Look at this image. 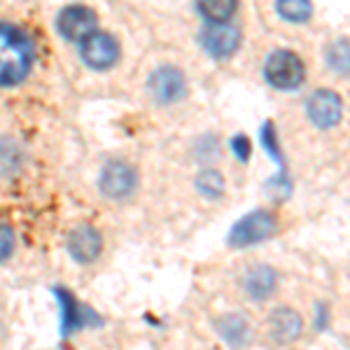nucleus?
Wrapping results in <instances>:
<instances>
[{"label": "nucleus", "instance_id": "obj_18", "mask_svg": "<svg viewBox=\"0 0 350 350\" xmlns=\"http://www.w3.org/2000/svg\"><path fill=\"white\" fill-rule=\"evenodd\" d=\"M231 148H234L236 157H239V159H243V161H245L247 157H250V143H247L245 135H236V138L231 140Z\"/></svg>", "mask_w": 350, "mask_h": 350}, {"label": "nucleus", "instance_id": "obj_4", "mask_svg": "<svg viewBox=\"0 0 350 350\" xmlns=\"http://www.w3.org/2000/svg\"><path fill=\"white\" fill-rule=\"evenodd\" d=\"M82 61L94 70H108L120 59V44L108 33L94 31L89 38H84L80 44Z\"/></svg>", "mask_w": 350, "mask_h": 350}, {"label": "nucleus", "instance_id": "obj_16", "mask_svg": "<svg viewBox=\"0 0 350 350\" xmlns=\"http://www.w3.org/2000/svg\"><path fill=\"white\" fill-rule=\"evenodd\" d=\"M196 187H199L206 196H219L224 189V180L222 175H219L217 171H203L199 178H196Z\"/></svg>", "mask_w": 350, "mask_h": 350}, {"label": "nucleus", "instance_id": "obj_11", "mask_svg": "<svg viewBox=\"0 0 350 350\" xmlns=\"http://www.w3.org/2000/svg\"><path fill=\"white\" fill-rule=\"evenodd\" d=\"M301 315L292 308H278L269 318V334L278 343H290L301 334Z\"/></svg>", "mask_w": 350, "mask_h": 350}, {"label": "nucleus", "instance_id": "obj_9", "mask_svg": "<svg viewBox=\"0 0 350 350\" xmlns=\"http://www.w3.org/2000/svg\"><path fill=\"white\" fill-rule=\"evenodd\" d=\"M201 38H203L206 52L219 61L234 56V52L241 44V33L231 24H208Z\"/></svg>", "mask_w": 350, "mask_h": 350}, {"label": "nucleus", "instance_id": "obj_10", "mask_svg": "<svg viewBox=\"0 0 350 350\" xmlns=\"http://www.w3.org/2000/svg\"><path fill=\"white\" fill-rule=\"evenodd\" d=\"M100 245H103L100 234L89 224L72 229V234L68 236V250H70L72 259L80 264H92L100 255Z\"/></svg>", "mask_w": 350, "mask_h": 350}, {"label": "nucleus", "instance_id": "obj_12", "mask_svg": "<svg viewBox=\"0 0 350 350\" xmlns=\"http://www.w3.org/2000/svg\"><path fill=\"white\" fill-rule=\"evenodd\" d=\"M245 290L252 299H267L275 290V273L269 267H257L247 273Z\"/></svg>", "mask_w": 350, "mask_h": 350}, {"label": "nucleus", "instance_id": "obj_15", "mask_svg": "<svg viewBox=\"0 0 350 350\" xmlns=\"http://www.w3.org/2000/svg\"><path fill=\"white\" fill-rule=\"evenodd\" d=\"M275 10H278V14L283 16V19L292 21V24H304V21H306L308 16H310V12H313L310 3H299V0L278 3V5H275Z\"/></svg>", "mask_w": 350, "mask_h": 350}, {"label": "nucleus", "instance_id": "obj_13", "mask_svg": "<svg viewBox=\"0 0 350 350\" xmlns=\"http://www.w3.org/2000/svg\"><path fill=\"white\" fill-rule=\"evenodd\" d=\"M199 14L208 24H229L231 14L236 12V3L227 0H215V3H199Z\"/></svg>", "mask_w": 350, "mask_h": 350}, {"label": "nucleus", "instance_id": "obj_6", "mask_svg": "<svg viewBox=\"0 0 350 350\" xmlns=\"http://www.w3.org/2000/svg\"><path fill=\"white\" fill-rule=\"evenodd\" d=\"M306 112H308V120L313 122L315 126L332 129L341 122L343 103L336 92H332V89H320V92H315L308 98Z\"/></svg>", "mask_w": 350, "mask_h": 350}, {"label": "nucleus", "instance_id": "obj_1", "mask_svg": "<svg viewBox=\"0 0 350 350\" xmlns=\"http://www.w3.org/2000/svg\"><path fill=\"white\" fill-rule=\"evenodd\" d=\"M33 42L21 28L0 21V87L24 82L33 68Z\"/></svg>", "mask_w": 350, "mask_h": 350}, {"label": "nucleus", "instance_id": "obj_7", "mask_svg": "<svg viewBox=\"0 0 350 350\" xmlns=\"http://www.w3.org/2000/svg\"><path fill=\"white\" fill-rule=\"evenodd\" d=\"M148 89L152 94V98L157 103H173V100H180L187 92V82H185V75L173 66H163L159 70L152 72Z\"/></svg>", "mask_w": 350, "mask_h": 350}, {"label": "nucleus", "instance_id": "obj_8", "mask_svg": "<svg viewBox=\"0 0 350 350\" xmlns=\"http://www.w3.org/2000/svg\"><path fill=\"white\" fill-rule=\"evenodd\" d=\"M135 183H138L135 171L124 161H110L98 178L100 191H103L105 196H110V199H126L135 189Z\"/></svg>", "mask_w": 350, "mask_h": 350}, {"label": "nucleus", "instance_id": "obj_3", "mask_svg": "<svg viewBox=\"0 0 350 350\" xmlns=\"http://www.w3.org/2000/svg\"><path fill=\"white\" fill-rule=\"evenodd\" d=\"M278 229V219L273 217V213L269 211H255L250 215H245L241 222L234 224L229 234V243L234 247H245V245H255L271 239Z\"/></svg>", "mask_w": 350, "mask_h": 350}, {"label": "nucleus", "instance_id": "obj_14", "mask_svg": "<svg viewBox=\"0 0 350 350\" xmlns=\"http://www.w3.org/2000/svg\"><path fill=\"white\" fill-rule=\"evenodd\" d=\"M247 325L241 315H229L219 323V334L224 336V341L229 343H243L247 338Z\"/></svg>", "mask_w": 350, "mask_h": 350}, {"label": "nucleus", "instance_id": "obj_17", "mask_svg": "<svg viewBox=\"0 0 350 350\" xmlns=\"http://www.w3.org/2000/svg\"><path fill=\"white\" fill-rule=\"evenodd\" d=\"M12 250H14V234H12V229L5 227V224H0V262L12 255Z\"/></svg>", "mask_w": 350, "mask_h": 350}, {"label": "nucleus", "instance_id": "obj_2", "mask_svg": "<svg viewBox=\"0 0 350 350\" xmlns=\"http://www.w3.org/2000/svg\"><path fill=\"white\" fill-rule=\"evenodd\" d=\"M264 77L275 89H297L306 77V68H304L299 54L290 52V49H278L267 59Z\"/></svg>", "mask_w": 350, "mask_h": 350}, {"label": "nucleus", "instance_id": "obj_5", "mask_svg": "<svg viewBox=\"0 0 350 350\" xmlns=\"http://www.w3.org/2000/svg\"><path fill=\"white\" fill-rule=\"evenodd\" d=\"M96 21H98V16H96L94 10L84 8V5H70L59 14L56 26H59V33L66 40L82 42L84 38H89L96 31Z\"/></svg>", "mask_w": 350, "mask_h": 350}]
</instances>
